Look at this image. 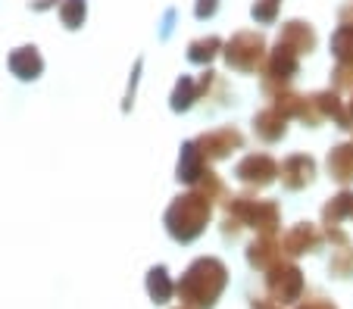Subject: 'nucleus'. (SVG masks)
I'll return each instance as SVG.
<instances>
[{
	"instance_id": "nucleus-2",
	"label": "nucleus",
	"mask_w": 353,
	"mask_h": 309,
	"mask_svg": "<svg viewBox=\"0 0 353 309\" xmlns=\"http://www.w3.org/2000/svg\"><path fill=\"white\" fill-rule=\"evenodd\" d=\"M60 16L69 28H79V22L85 19V3H81V0H66L63 10H60Z\"/></svg>"
},
{
	"instance_id": "nucleus-1",
	"label": "nucleus",
	"mask_w": 353,
	"mask_h": 309,
	"mask_svg": "<svg viewBox=\"0 0 353 309\" xmlns=\"http://www.w3.org/2000/svg\"><path fill=\"white\" fill-rule=\"evenodd\" d=\"M10 66H13V72L19 75V78H38L41 56L34 47H19L13 56H10Z\"/></svg>"
}]
</instances>
